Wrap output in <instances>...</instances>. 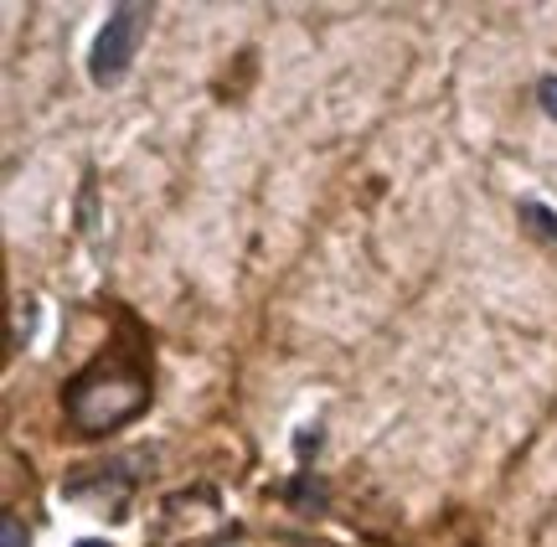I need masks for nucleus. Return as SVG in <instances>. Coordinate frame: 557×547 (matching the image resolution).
Listing matches in <instances>:
<instances>
[{
    "label": "nucleus",
    "instance_id": "39448f33",
    "mask_svg": "<svg viewBox=\"0 0 557 547\" xmlns=\"http://www.w3.org/2000/svg\"><path fill=\"white\" fill-rule=\"evenodd\" d=\"M537 103H542L547 120H557V73H547V78L537 83Z\"/></svg>",
    "mask_w": 557,
    "mask_h": 547
},
{
    "label": "nucleus",
    "instance_id": "7ed1b4c3",
    "mask_svg": "<svg viewBox=\"0 0 557 547\" xmlns=\"http://www.w3.org/2000/svg\"><path fill=\"white\" fill-rule=\"evenodd\" d=\"M26 543H32V537H26V527H21V517L5 511V517H0V547H26Z\"/></svg>",
    "mask_w": 557,
    "mask_h": 547
},
{
    "label": "nucleus",
    "instance_id": "f03ea898",
    "mask_svg": "<svg viewBox=\"0 0 557 547\" xmlns=\"http://www.w3.org/2000/svg\"><path fill=\"white\" fill-rule=\"evenodd\" d=\"M145 32H150V5H139V0L114 5L109 21L99 26L94 47H88V78L99 83V88H114V83L129 73V62H135Z\"/></svg>",
    "mask_w": 557,
    "mask_h": 547
},
{
    "label": "nucleus",
    "instance_id": "20e7f679",
    "mask_svg": "<svg viewBox=\"0 0 557 547\" xmlns=\"http://www.w3.org/2000/svg\"><path fill=\"white\" fill-rule=\"evenodd\" d=\"M521 217H532V223H537L547 238H557V217H553V212H547L542 202H521Z\"/></svg>",
    "mask_w": 557,
    "mask_h": 547
},
{
    "label": "nucleus",
    "instance_id": "f257e3e1",
    "mask_svg": "<svg viewBox=\"0 0 557 547\" xmlns=\"http://www.w3.org/2000/svg\"><path fill=\"white\" fill-rule=\"evenodd\" d=\"M156 403V357L150 336L139 331L135 315L120 310V336L103 346L88 366H78L62 383V419L83 439H103L114 428L135 424Z\"/></svg>",
    "mask_w": 557,
    "mask_h": 547
},
{
    "label": "nucleus",
    "instance_id": "423d86ee",
    "mask_svg": "<svg viewBox=\"0 0 557 547\" xmlns=\"http://www.w3.org/2000/svg\"><path fill=\"white\" fill-rule=\"evenodd\" d=\"M73 547H109V543H99V537H83V543H73Z\"/></svg>",
    "mask_w": 557,
    "mask_h": 547
}]
</instances>
